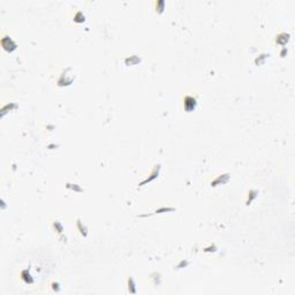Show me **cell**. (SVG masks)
Returning a JSON list of instances; mask_svg holds the SVG:
<instances>
[{"label": "cell", "mask_w": 295, "mask_h": 295, "mask_svg": "<svg viewBox=\"0 0 295 295\" xmlns=\"http://www.w3.org/2000/svg\"><path fill=\"white\" fill-rule=\"evenodd\" d=\"M1 45H2L4 50L7 51V52H12L14 50H16V44L11 37H4L1 39Z\"/></svg>", "instance_id": "cell-1"}, {"label": "cell", "mask_w": 295, "mask_h": 295, "mask_svg": "<svg viewBox=\"0 0 295 295\" xmlns=\"http://www.w3.org/2000/svg\"><path fill=\"white\" fill-rule=\"evenodd\" d=\"M196 105H197V102L194 97H191V96H186V97H184L183 106H184V110L187 111V112L194 111L195 110V107H196Z\"/></svg>", "instance_id": "cell-2"}, {"label": "cell", "mask_w": 295, "mask_h": 295, "mask_svg": "<svg viewBox=\"0 0 295 295\" xmlns=\"http://www.w3.org/2000/svg\"><path fill=\"white\" fill-rule=\"evenodd\" d=\"M159 171H160V165H156L154 167V170H152L151 174H150V177H149L148 179H145L143 182H141V183H140V186H144V184H147L148 182H151L152 180H154L156 178H158V175H159Z\"/></svg>", "instance_id": "cell-3"}, {"label": "cell", "mask_w": 295, "mask_h": 295, "mask_svg": "<svg viewBox=\"0 0 295 295\" xmlns=\"http://www.w3.org/2000/svg\"><path fill=\"white\" fill-rule=\"evenodd\" d=\"M228 180H229V174H222V175H220V177H218L216 180H213V181L211 182V186H212V187H216V186H218V184H224V183H226Z\"/></svg>", "instance_id": "cell-4"}, {"label": "cell", "mask_w": 295, "mask_h": 295, "mask_svg": "<svg viewBox=\"0 0 295 295\" xmlns=\"http://www.w3.org/2000/svg\"><path fill=\"white\" fill-rule=\"evenodd\" d=\"M288 41H289V34H286V32L279 34L276 38V43L279 44V45H285Z\"/></svg>", "instance_id": "cell-5"}, {"label": "cell", "mask_w": 295, "mask_h": 295, "mask_svg": "<svg viewBox=\"0 0 295 295\" xmlns=\"http://www.w3.org/2000/svg\"><path fill=\"white\" fill-rule=\"evenodd\" d=\"M21 276H22V279L24 280L25 284H32V283H34V279L31 278L30 273H29V271H28V270H23V271H22Z\"/></svg>", "instance_id": "cell-6"}, {"label": "cell", "mask_w": 295, "mask_h": 295, "mask_svg": "<svg viewBox=\"0 0 295 295\" xmlns=\"http://www.w3.org/2000/svg\"><path fill=\"white\" fill-rule=\"evenodd\" d=\"M257 197V190H255V189H251V190L249 191L248 193V198H247V201H246V204L247 205H249L250 203L255 199Z\"/></svg>", "instance_id": "cell-7"}, {"label": "cell", "mask_w": 295, "mask_h": 295, "mask_svg": "<svg viewBox=\"0 0 295 295\" xmlns=\"http://www.w3.org/2000/svg\"><path fill=\"white\" fill-rule=\"evenodd\" d=\"M77 227H79V229H80V233L82 234L83 236H86L88 229H86V226H82V221L81 220H77Z\"/></svg>", "instance_id": "cell-8"}, {"label": "cell", "mask_w": 295, "mask_h": 295, "mask_svg": "<svg viewBox=\"0 0 295 295\" xmlns=\"http://www.w3.org/2000/svg\"><path fill=\"white\" fill-rule=\"evenodd\" d=\"M74 21L75 22H83L84 21V15L82 14V12H77L75 18H74Z\"/></svg>", "instance_id": "cell-9"}, {"label": "cell", "mask_w": 295, "mask_h": 295, "mask_svg": "<svg viewBox=\"0 0 295 295\" xmlns=\"http://www.w3.org/2000/svg\"><path fill=\"white\" fill-rule=\"evenodd\" d=\"M128 286H130V293H136V289H135V281H134V279L133 278H129L128 279Z\"/></svg>", "instance_id": "cell-10"}, {"label": "cell", "mask_w": 295, "mask_h": 295, "mask_svg": "<svg viewBox=\"0 0 295 295\" xmlns=\"http://www.w3.org/2000/svg\"><path fill=\"white\" fill-rule=\"evenodd\" d=\"M164 6H165V2L164 1H158L157 4H156V11L158 13H161L163 11H164Z\"/></svg>", "instance_id": "cell-11"}, {"label": "cell", "mask_w": 295, "mask_h": 295, "mask_svg": "<svg viewBox=\"0 0 295 295\" xmlns=\"http://www.w3.org/2000/svg\"><path fill=\"white\" fill-rule=\"evenodd\" d=\"M53 227L58 229V231H57L58 233H61L62 231H63V226H62V225L60 224V222H59V221H55L54 224H53Z\"/></svg>", "instance_id": "cell-12"}]
</instances>
